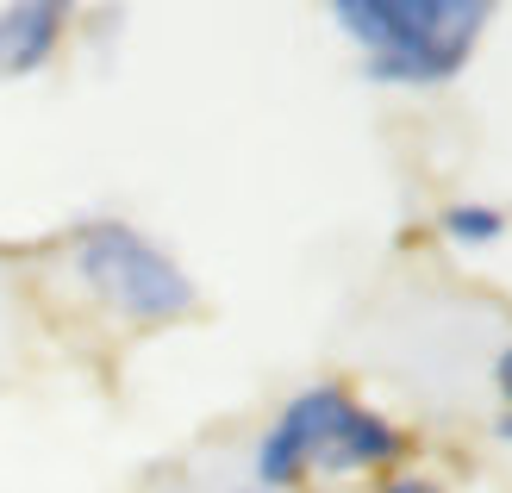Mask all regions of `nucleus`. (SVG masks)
<instances>
[{"label": "nucleus", "mask_w": 512, "mask_h": 493, "mask_svg": "<svg viewBox=\"0 0 512 493\" xmlns=\"http://www.w3.org/2000/svg\"><path fill=\"white\" fill-rule=\"evenodd\" d=\"M413 437L388 412H375L344 381H313L263 425L250 450L256 493H306L319 481H381L394 475Z\"/></svg>", "instance_id": "1"}, {"label": "nucleus", "mask_w": 512, "mask_h": 493, "mask_svg": "<svg viewBox=\"0 0 512 493\" xmlns=\"http://www.w3.org/2000/svg\"><path fill=\"white\" fill-rule=\"evenodd\" d=\"M375 493H450V487L431 481V475H419V469H394V475L375 481Z\"/></svg>", "instance_id": "6"}, {"label": "nucleus", "mask_w": 512, "mask_h": 493, "mask_svg": "<svg viewBox=\"0 0 512 493\" xmlns=\"http://www.w3.org/2000/svg\"><path fill=\"white\" fill-rule=\"evenodd\" d=\"M57 269L94 313H107L132 331H163L200 313V281L182 269L163 238H150L132 219H82L63 231Z\"/></svg>", "instance_id": "3"}, {"label": "nucleus", "mask_w": 512, "mask_h": 493, "mask_svg": "<svg viewBox=\"0 0 512 493\" xmlns=\"http://www.w3.org/2000/svg\"><path fill=\"white\" fill-rule=\"evenodd\" d=\"M506 0H325L331 32L381 88L431 94L475 63Z\"/></svg>", "instance_id": "2"}, {"label": "nucleus", "mask_w": 512, "mask_h": 493, "mask_svg": "<svg viewBox=\"0 0 512 493\" xmlns=\"http://www.w3.org/2000/svg\"><path fill=\"white\" fill-rule=\"evenodd\" d=\"M82 0H0V82L50 69V57L75 32Z\"/></svg>", "instance_id": "4"}, {"label": "nucleus", "mask_w": 512, "mask_h": 493, "mask_svg": "<svg viewBox=\"0 0 512 493\" xmlns=\"http://www.w3.org/2000/svg\"><path fill=\"white\" fill-rule=\"evenodd\" d=\"M506 231H512V219L494 200H450L438 213V238L456 244V250H494Z\"/></svg>", "instance_id": "5"}, {"label": "nucleus", "mask_w": 512, "mask_h": 493, "mask_svg": "<svg viewBox=\"0 0 512 493\" xmlns=\"http://www.w3.org/2000/svg\"><path fill=\"white\" fill-rule=\"evenodd\" d=\"M494 394H500V406H506V419H512V344L494 356Z\"/></svg>", "instance_id": "7"}]
</instances>
